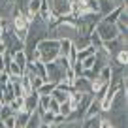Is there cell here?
<instances>
[{"instance_id": "obj_1", "label": "cell", "mask_w": 128, "mask_h": 128, "mask_svg": "<svg viewBox=\"0 0 128 128\" xmlns=\"http://www.w3.org/2000/svg\"><path fill=\"white\" fill-rule=\"evenodd\" d=\"M58 49H60V40H53V38H44L36 45V51L40 53V60L45 64L53 62L58 56Z\"/></svg>"}, {"instance_id": "obj_2", "label": "cell", "mask_w": 128, "mask_h": 128, "mask_svg": "<svg viewBox=\"0 0 128 128\" xmlns=\"http://www.w3.org/2000/svg\"><path fill=\"white\" fill-rule=\"evenodd\" d=\"M79 36V28L76 23H58L49 30V36L53 40H76Z\"/></svg>"}, {"instance_id": "obj_3", "label": "cell", "mask_w": 128, "mask_h": 128, "mask_svg": "<svg viewBox=\"0 0 128 128\" xmlns=\"http://www.w3.org/2000/svg\"><path fill=\"white\" fill-rule=\"evenodd\" d=\"M94 30L98 32V36L102 38V42H109V40H113V38L119 36V30H117L115 23H106V21H100V23L96 24Z\"/></svg>"}, {"instance_id": "obj_4", "label": "cell", "mask_w": 128, "mask_h": 128, "mask_svg": "<svg viewBox=\"0 0 128 128\" xmlns=\"http://www.w3.org/2000/svg\"><path fill=\"white\" fill-rule=\"evenodd\" d=\"M102 47L108 51V55H109V56H113L117 51H120V49H126V38L119 34V36L113 38V40L104 42V44H102Z\"/></svg>"}, {"instance_id": "obj_5", "label": "cell", "mask_w": 128, "mask_h": 128, "mask_svg": "<svg viewBox=\"0 0 128 128\" xmlns=\"http://www.w3.org/2000/svg\"><path fill=\"white\" fill-rule=\"evenodd\" d=\"M70 2L72 0H51V13L56 17L70 13Z\"/></svg>"}, {"instance_id": "obj_6", "label": "cell", "mask_w": 128, "mask_h": 128, "mask_svg": "<svg viewBox=\"0 0 128 128\" xmlns=\"http://www.w3.org/2000/svg\"><path fill=\"white\" fill-rule=\"evenodd\" d=\"M115 26H117V30H119L120 36L126 38V34H128V12H126V6L120 10L119 17H117V21H115Z\"/></svg>"}, {"instance_id": "obj_7", "label": "cell", "mask_w": 128, "mask_h": 128, "mask_svg": "<svg viewBox=\"0 0 128 128\" xmlns=\"http://www.w3.org/2000/svg\"><path fill=\"white\" fill-rule=\"evenodd\" d=\"M23 98H24V111L32 113V111L38 109V98H40V94H38L36 90L30 92V94H26V96H23Z\"/></svg>"}, {"instance_id": "obj_8", "label": "cell", "mask_w": 128, "mask_h": 128, "mask_svg": "<svg viewBox=\"0 0 128 128\" xmlns=\"http://www.w3.org/2000/svg\"><path fill=\"white\" fill-rule=\"evenodd\" d=\"M70 94H72V90H68V88H60V87L55 85V88H53V92H51V98L56 100L58 104H62V102L70 100Z\"/></svg>"}, {"instance_id": "obj_9", "label": "cell", "mask_w": 128, "mask_h": 128, "mask_svg": "<svg viewBox=\"0 0 128 128\" xmlns=\"http://www.w3.org/2000/svg\"><path fill=\"white\" fill-rule=\"evenodd\" d=\"M72 88H76V90H79V92H90V81H88L87 77L79 76V77L74 79ZM90 94H92V92H90Z\"/></svg>"}, {"instance_id": "obj_10", "label": "cell", "mask_w": 128, "mask_h": 128, "mask_svg": "<svg viewBox=\"0 0 128 128\" xmlns=\"http://www.w3.org/2000/svg\"><path fill=\"white\" fill-rule=\"evenodd\" d=\"M102 109H100V100L98 98H92L90 104L87 106V109H85V117H96V115H100Z\"/></svg>"}, {"instance_id": "obj_11", "label": "cell", "mask_w": 128, "mask_h": 128, "mask_svg": "<svg viewBox=\"0 0 128 128\" xmlns=\"http://www.w3.org/2000/svg\"><path fill=\"white\" fill-rule=\"evenodd\" d=\"M96 2H98V13H100L102 17L108 15L111 10H115V8H117V6L111 2V0H96Z\"/></svg>"}, {"instance_id": "obj_12", "label": "cell", "mask_w": 128, "mask_h": 128, "mask_svg": "<svg viewBox=\"0 0 128 128\" xmlns=\"http://www.w3.org/2000/svg\"><path fill=\"white\" fill-rule=\"evenodd\" d=\"M12 60H13V62H15L17 66H19V68L24 72V68H26L28 60H26V55H24L23 49H21V51H15V53H13V55H12Z\"/></svg>"}, {"instance_id": "obj_13", "label": "cell", "mask_w": 128, "mask_h": 128, "mask_svg": "<svg viewBox=\"0 0 128 128\" xmlns=\"http://www.w3.org/2000/svg\"><path fill=\"white\" fill-rule=\"evenodd\" d=\"M10 108H12L13 113H19V111H24V98L23 96H15L12 102H10Z\"/></svg>"}, {"instance_id": "obj_14", "label": "cell", "mask_w": 128, "mask_h": 128, "mask_svg": "<svg viewBox=\"0 0 128 128\" xmlns=\"http://www.w3.org/2000/svg\"><path fill=\"white\" fill-rule=\"evenodd\" d=\"M111 60H113V62H117V64H120V66H126V62H128V51H126V49L117 51L115 55L111 56Z\"/></svg>"}, {"instance_id": "obj_15", "label": "cell", "mask_w": 128, "mask_h": 128, "mask_svg": "<svg viewBox=\"0 0 128 128\" xmlns=\"http://www.w3.org/2000/svg\"><path fill=\"white\" fill-rule=\"evenodd\" d=\"M21 88H23V96L34 92V88H32V85H30V77H28L26 74H23V76H21Z\"/></svg>"}, {"instance_id": "obj_16", "label": "cell", "mask_w": 128, "mask_h": 128, "mask_svg": "<svg viewBox=\"0 0 128 128\" xmlns=\"http://www.w3.org/2000/svg\"><path fill=\"white\" fill-rule=\"evenodd\" d=\"M6 72H8V76H15V77H21L23 76V70L17 66L13 60H10L8 64H6Z\"/></svg>"}, {"instance_id": "obj_17", "label": "cell", "mask_w": 128, "mask_h": 128, "mask_svg": "<svg viewBox=\"0 0 128 128\" xmlns=\"http://www.w3.org/2000/svg\"><path fill=\"white\" fill-rule=\"evenodd\" d=\"M28 117H30V113H28V111H19V113H15V126L24 128V126H26Z\"/></svg>"}, {"instance_id": "obj_18", "label": "cell", "mask_w": 128, "mask_h": 128, "mask_svg": "<svg viewBox=\"0 0 128 128\" xmlns=\"http://www.w3.org/2000/svg\"><path fill=\"white\" fill-rule=\"evenodd\" d=\"M72 47H74L72 40H60V49H58V55H60V56H68V55H70V51H72Z\"/></svg>"}, {"instance_id": "obj_19", "label": "cell", "mask_w": 128, "mask_h": 128, "mask_svg": "<svg viewBox=\"0 0 128 128\" xmlns=\"http://www.w3.org/2000/svg\"><path fill=\"white\" fill-rule=\"evenodd\" d=\"M34 70H36V76L44 77V79L47 81V72H45V62H42V60H34Z\"/></svg>"}, {"instance_id": "obj_20", "label": "cell", "mask_w": 128, "mask_h": 128, "mask_svg": "<svg viewBox=\"0 0 128 128\" xmlns=\"http://www.w3.org/2000/svg\"><path fill=\"white\" fill-rule=\"evenodd\" d=\"M53 88H55V83H53V81H44V83H42V87L38 88V94H51L53 92Z\"/></svg>"}, {"instance_id": "obj_21", "label": "cell", "mask_w": 128, "mask_h": 128, "mask_svg": "<svg viewBox=\"0 0 128 128\" xmlns=\"http://www.w3.org/2000/svg\"><path fill=\"white\" fill-rule=\"evenodd\" d=\"M96 49L92 47V45H88V47H85V49H79V51H77V62H81V60L85 58V56H88V55H92V53H94Z\"/></svg>"}, {"instance_id": "obj_22", "label": "cell", "mask_w": 128, "mask_h": 128, "mask_svg": "<svg viewBox=\"0 0 128 128\" xmlns=\"http://www.w3.org/2000/svg\"><path fill=\"white\" fill-rule=\"evenodd\" d=\"M70 113H72V108H70V104H68V102H62V104L58 106V115H62L64 119H66Z\"/></svg>"}, {"instance_id": "obj_23", "label": "cell", "mask_w": 128, "mask_h": 128, "mask_svg": "<svg viewBox=\"0 0 128 128\" xmlns=\"http://www.w3.org/2000/svg\"><path fill=\"white\" fill-rule=\"evenodd\" d=\"M30 77V85H32V88H34V90H38V88L42 87V83H44V77H40V76H28Z\"/></svg>"}, {"instance_id": "obj_24", "label": "cell", "mask_w": 128, "mask_h": 128, "mask_svg": "<svg viewBox=\"0 0 128 128\" xmlns=\"http://www.w3.org/2000/svg\"><path fill=\"white\" fill-rule=\"evenodd\" d=\"M98 128H113V124L109 122V119L108 117H104L100 113V120H98Z\"/></svg>"}, {"instance_id": "obj_25", "label": "cell", "mask_w": 128, "mask_h": 128, "mask_svg": "<svg viewBox=\"0 0 128 128\" xmlns=\"http://www.w3.org/2000/svg\"><path fill=\"white\" fill-rule=\"evenodd\" d=\"M4 128H15V115H10L4 119Z\"/></svg>"}, {"instance_id": "obj_26", "label": "cell", "mask_w": 128, "mask_h": 128, "mask_svg": "<svg viewBox=\"0 0 128 128\" xmlns=\"http://www.w3.org/2000/svg\"><path fill=\"white\" fill-rule=\"evenodd\" d=\"M58 102H56V100H53V98H51V102H49V111H51V113H55V115H56V113H58Z\"/></svg>"}, {"instance_id": "obj_27", "label": "cell", "mask_w": 128, "mask_h": 128, "mask_svg": "<svg viewBox=\"0 0 128 128\" xmlns=\"http://www.w3.org/2000/svg\"><path fill=\"white\" fill-rule=\"evenodd\" d=\"M111 2L115 6H124V4H126V0H111Z\"/></svg>"}, {"instance_id": "obj_28", "label": "cell", "mask_w": 128, "mask_h": 128, "mask_svg": "<svg viewBox=\"0 0 128 128\" xmlns=\"http://www.w3.org/2000/svg\"><path fill=\"white\" fill-rule=\"evenodd\" d=\"M40 128H51V126H49V124H42Z\"/></svg>"}, {"instance_id": "obj_29", "label": "cell", "mask_w": 128, "mask_h": 128, "mask_svg": "<svg viewBox=\"0 0 128 128\" xmlns=\"http://www.w3.org/2000/svg\"><path fill=\"white\" fill-rule=\"evenodd\" d=\"M0 128H4V120L2 119H0Z\"/></svg>"}, {"instance_id": "obj_30", "label": "cell", "mask_w": 128, "mask_h": 128, "mask_svg": "<svg viewBox=\"0 0 128 128\" xmlns=\"http://www.w3.org/2000/svg\"><path fill=\"white\" fill-rule=\"evenodd\" d=\"M2 106H4V104H2V102H0V109H2Z\"/></svg>"}, {"instance_id": "obj_31", "label": "cell", "mask_w": 128, "mask_h": 128, "mask_svg": "<svg viewBox=\"0 0 128 128\" xmlns=\"http://www.w3.org/2000/svg\"><path fill=\"white\" fill-rule=\"evenodd\" d=\"M0 19H2V17H0Z\"/></svg>"}]
</instances>
